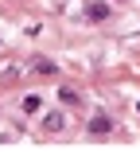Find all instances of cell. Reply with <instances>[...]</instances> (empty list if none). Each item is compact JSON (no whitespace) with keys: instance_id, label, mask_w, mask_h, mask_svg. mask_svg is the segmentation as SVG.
<instances>
[{"instance_id":"cell-6","label":"cell","mask_w":140,"mask_h":152,"mask_svg":"<svg viewBox=\"0 0 140 152\" xmlns=\"http://www.w3.org/2000/svg\"><path fill=\"white\" fill-rule=\"evenodd\" d=\"M35 70L39 74H54V63H51V58H35Z\"/></svg>"},{"instance_id":"cell-1","label":"cell","mask_w":140,"mask_h":152,"mask_svg":"<svg viewBox=\"0 0 140 152\" xmlns=\"http://www.w3.org/2000/svg\"><path fill=\"white\" fill-rule=\"evenodd\" d=\"M66 129V117L59 113V109H51L47 117H43V133H62Z\"/></svg>"},{"instance_id":"cell-4","label":"cell","mask_w":140,"mask_h":152,"mask_svg":"<svg viewBox=\"0 0 140 152\" xmlns=\"http://www.w3.org/2000/svg\"><path fill=\"white\" fill-rule=\"evenodd\" d=\"M59 98H62L66 105H78V102H82V94H78V90H70V86H62V90H59Z\"/></svg>"},{"instance_id":"cell-3","label":"cell","mask_w":140,"mask_h":152,"mask_svg":"<svg viewBox=\"0 0 140 152\" xmlns=\"http://www.w3.org/2000/svg\"><path fill=\"white\" fill-rule=\"evenodd\" d=\"M86 20H94V23H97V20H109V4H101V0L90 4V8H86Z\"/></svg>"},{"instance_id":"cell-5","label":"cell","mask_w":140,"mask_h":152,"mask_svg":"<svg viewBox=\"0 0 140 152\" xmlns=\"http://www.w3.org/2000/svg\"><path fill=\"white\" fill-rule=\"evenodd\" d=\"M39 105H43V102H39L35 94H27V98H23V113H39Z\"/></svg>"},{"instance_id":"cell-2","label":"cell","mask_w":140,"mask_h":152,"mask_svg":"<svg viewBox=\"0 0 140 152\" xmlns=\"http://www.w3.org/2000/svg\"><path fill=\"white\" fill-rule=\"evenodd\" d=\"M109 129H113V121H109V113H94V121H90V133H94V137H105Z\"/></svg>"}]
</instances>
